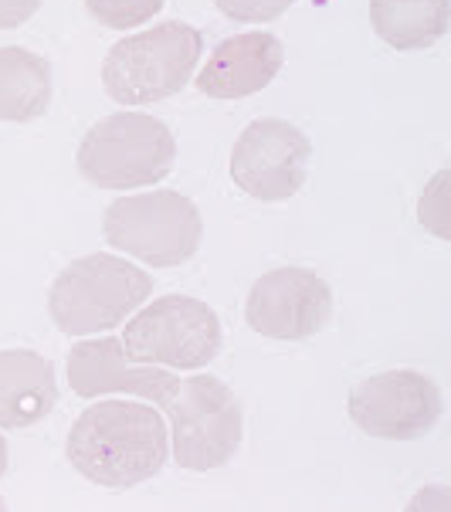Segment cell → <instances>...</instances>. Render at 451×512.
<instances>
[{
	"instance_id": "7a4b0ae2",
	"label": "cell",
	"mask_w": 451,
	"mask_h": 512,
	"mask_svg": "<svg viewBox=\"0 0 451 512\" xmlns=\"http://www.w3.org/2000/svg\"><path fill=\"white\" fill-rule=\"evenodd\" d=\"M204 55V38L194 24L163 21L150 31L123 38L102 62V85L119 106H153L177 95Z\"/></svg>"
},
{
	"instance_id": "8992f818",
	"label": "cell",
	"mask_w": 451,
	"mask_h": 512,
	"mask_svg": "<svg viewBox=\"0 0 451 512\" xmlns=\"http://www.w3.org/2000/svg\"><path fill=\"white\" fill-rule=\"evenodd\" d=\"M160 404L170 414L173 458L187 472H211L228 465L241 445V404L221 377L194 373L180 377Z\"/></svg>"
},
{
	"instance_id": "6da1fadb",
	"label": "cell",
	"mask_w": 451,
	"mask_h": 512,
	"mask_svg": "<svg viewBox=\"0 0 451 512\" xmlns=\"http://www.w3.org/2000/svg\"><path fill=\"white\" fill-rule=\"evenodd\" d=\"M65 455L82 479L106 489H133L167 465L170 435L153 407L99 401L72 424Z\"/></svg>"
},
{
	"instance_id": "7c38bea8",
	"label": "cell",
	"mask_w": 451,
	"mask_h": 512,
	"mask_svg": "<svg viewBox=\"0 0 451 512\" xmlns=\"http://www.w3.org/2000/svg\"><path fill=\"white\" fill-rule=\"evenodd\" d=\"M58 404L55 367L34 350H0V428L45 421Z\"/></svg>"
},
{
	"instance_id": "8fae6325",
	"label": "cell",
	"mask_w": 451,
	"mask_h": 512,
	"mask_svg": "<svg viewBox=\"0 0 451 512\" xmlns=\"http://www.w3.org/2000/svg\"><path fill=\"white\" fill-rule=\"evenodd\" d=\"M285 65V48L275 34L248 31L221 41L197 75V89L211 99H245L268 89Z\"/></svg>"
},
{
	"instance_id": "ba28073f",
	"label": "cell",
	"mask_w": 451,
	"mask_h": 512,
	"mask_svg": "<svg viewBox=\"0 0 451 512\" xmlns=\"http://www.w3.org/2000/svg\"><path fill=\"white\" fill-rule=\"evenodd\" d=\"M312 143L289 119H255L231 150V180L248 197L279 204L296 197L309 177Z\"/></svg>"
},
{
	"instance_id": "52a82bcc",
	"label": "cell",
	"mask_w": 451,
	"mask_h": 512,
	"mask_svg": "<svg viewBox=\"0 0 451 512\" xmlns=\"http://www.w3.org/2000/svg\"><path fill=\"white\" fill-rule=\"evenodd\" d=\"M119 343L133 363L201 370L221 353V319L194 295H163L129 319Z\"/></svg>"
},
{
	"instance_id": "9c48e42d",
	"label": "cell",
	"mask_w": 451,
	"mask_h": 512,
	"mask_svg": "<svg viewBox=\"0 0 451 512\" xmlns=\"http://www.w3.org/2000/svg\"><path fill=\"white\" fill-rule=\"evenodd\" d=\"M445 401L421 370H387L350 390V421L363 435L384 441L424 438L438 424Z\"/></svg>"
},
{
	"instance_id": "9a60e30c",
	"label": "cell",
	"mask_w": 451,
	"mask_h": 512,
	"mask_svg": "<svg viewBox=\"0 0 451 512\" xmlns=\"http://www.w3.org/2000/svg\"><path fill=\"white\" fill-rule=\"evenodd\" d=\"M167 0H85L89 11L102 28L112 31H133L140 24L153 21V14L163 11Z\"/></svg>"
},
{
	"instance_id": "277c9868",
	"label": "cell",
	"mask_w": 451,
	"mask_h": 512,
	"mask_svg": "<svg viewBox=\"0 0 451 512\" xmlns=\"http://www.w3.org/2000/svg\"><path fill=\"white\" fill-rule=\"evenodd\" d=\"M153 279L119 255H85L62 268L48 292V312L68 336L116 329L150 299Z\"/></svg>"
},
{
	"instance_id": "5bb4252c",
	"label": "cell",
	"mask_w": 451,
	"mask_h": 512,
	"mask_svg": "<svg viewBox=\"0 0 451 512\" xmlns=\"http://www.w3.org/2000/svg\"><path fill=\"white\" fill-rule=\"evenodd\" d=\"M51 106V65L28 48H0V123H34Z\"/></svg>"
},
{
	"instance_id": "2e32d148",
	"label": "cell",
	"mask_w": 451,
	"mask_h": 512,
	"mask_svg": "<svg viewBox=\"0 0 451 512\" xmlns=\"http://www.w3.org/2000/svg\"><path fill=\"white\" fill-rule=\"evenodd\" d=\"M224 17L238 24H268L282 17L296 0H214Z\"/></svg>"
},
{
	"instance_id": "30bf717a",
	"label": "cell",
	"mask_w": 451,
	"mask_h": 512,
	"mask_svg": "<svg viewBox=\"0 0 451 512\" xmlns=\"http://www.w3.org/2000/svg\"><path fill=\"white\" fill-rule=\"evenodd\" d=\"M333 316V292L312 268L282 265L265 272L251 285L245 319L258 336L268 340H309Z\"/></svg>"
},
{
	"instance_id": "e0dca14e",
	"label": "cell",
	"mask_w": 451,
	"mask_h": 512,
	"mask_svg": "<svg viewBox=\"0 0 451 512\" xmlns=\"http://www.w3.org/2000/svg\"><path fill=\"white\" fill-rule=\"evenodd\" d=\"M41 0H0V31L21 28L24 21H31L38 14Z\"/></svg>"
},
{
	"instance_id": "3957f363",
	"label": "cell",
	"mask_w": 451,
	"mask_h": 512,
	"mask_svg": "<svg viewBox=\"0 0 451 512\" xmlns=\"http://www.w3.org/2000/svg\"><path fill=\"white\" fill-rule=\"evenodd\" d=\"M177 160L170 126L146 112L99 119L78 143V173L99 190H136L167 180Z\"/></svg>"
},
{
	"instance_id": "ac0fdd59",
	"label": "cell",
	"mask_w": 451,
	"mask_h": 512,
	"mask_svg": "<svg viewBox=\"0 0 451 512\" xmlns=\"http://www.w3.org/2000/svg\"><path fill=\"white\" fill-rule=\"evenodd\" d=\"M4 472H7V441L0 438V479H4Z\"/></svg>"
},
{
	"instance_id": "d6986e66",
	"label": "cell",
	"mask_w": 451,
	"mask_h": 512,
	"mask_svg": "<svg viewBox=\"0 0 451 512\" xmlns=\"http://www.w3.org/2000/svg\"><path fill=\"white\" fill-rule=\"evenodd\" d=\"M0 509H4V499H0Z\"/></svg>"
},
{
	"instance_id": "4fadbf2b",
	"label": "cell",
	"mask_w": 451,
	"mask_h": 512,
	"mask_svg": "<svg viewBox=\"0 0 451 512\" xmlns=\"http://www.w3.org/2000/svg\"><path fill=\"white\" fill-rule=\"evenodd\" d=\"M370 24L397 51L435 48L448 34L451 0H370Z\"/></svg>"
},
{
	"instance_id": "5b68a950",
	"label": "cell",
	"mask_w": 451,
	"mask_h": 512,
	"mask_svg": "<svg viewBox=\"0 0 451 512\" xmlns=\"http://www.w3.org/2000/svg\"><path fill=\"white\" fill-rule=\"evenodd\" d=\"M102 234L109 248L133 255L153 268H177L201 248L204 221L197 204L180 190L119 197L102 214Z\"/></svg>"
}]
</instances>
